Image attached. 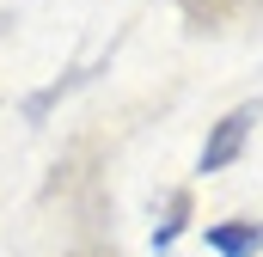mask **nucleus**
Returning <instances> with one entry per match:
<instances>
[{"label":"nucleus","instance_id":"obj_2","mask_svg":"<svg viewBox=\"0 0 263 257\" xmlns=\"http://www.w3.org/2000/svg\"><path fill=\"white\" fill-rule=\"evenodd\" d=\"M208 245L220 257H257L263 251V221H220V227H208Z\"/></svg>","mask_w":263,"mask_h":257},{"label":"nucleus","instance_id":"obj_3","mask_svg":"<svg viewBox=\"0 0 263 257\" xmlns=\"http://www.w3.org/2000/svg\"><path fill=\"white\" fill-rule=\"evenodd\" d=\"M184 221H190V190H178V196H172V214L159 221V245H172V239L184 233Z\"/></svg>","mask_w":263,"mask_h":257},{"label":"nucleus","instance_id":"obj_1","mask_svg":"<svg viewBox=\"0 0 263 257\" xmlns=\"http://www.w3.org/2000/svg\"><path fill=\"white\" fill-rule=\"evenodd\" d=\"M251 123H257V111H251V104H239L233 117H220L214 135H208V147H202V172H227V166L239 159V147H245Z\"/></svg>","mask_w":263,"mask_h":257}]
</instances>
